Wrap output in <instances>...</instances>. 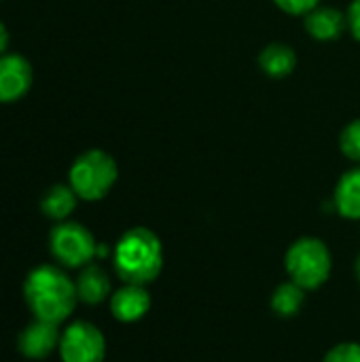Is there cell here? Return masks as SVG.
Wrapping results in <instances>:
<instances>
[{"mask_svg": "<svg viewBox=\"0 0 360 362\" xmlns=\"http://www.w3.org/2000/svg\"><path fill=\"white\" fill-rule=\"evenodd\" d=\"M23 299L38 320L62 325L79 303L76 282L57 265L34 267L23 282Z\"/></svg>", "mask_w": 360, "mask_h": 362, "instance_id": "cell-1", "label": "cell"}, {"mask_svg": "<svg viewBox=\"0 0 360 362\" xmlns=\"http://www.w3.org/2000/svg\"><path fill=\"white\" fill-rule=\"evenodd\" d=\"M112 263L125 284L146 286L157 280L163 267L161 240L146 227H132L119 238L112 250Z\"/></svg>", "mask_w": 360, "mask_h": 362, "instance_id": "cell-2", "label": "cell"}, {"mask_svg": "<svg viewBox=\"0 0 360 362\" xmlns=\"http://www.w3.org/2000/svg\"><path fill=\"white\" fill-rule=\"evenodd\" d=\"M119 178L117 161L110 153L102 148H89L81 153L68 172V185L74 189L79 199L83 202H100L104 199Z\"/></svg>", "mask_w": 360, "mask_h": 362, "instance_id": "cell-3", "label": "cell"}, {"mask_svg": "<svg viewBox=\"0 0 360 362\" xmlns=\"http://www.w3.org/2000/svg\"><path fill=\"white\" fill-rule=\"evenodd\" d=\"M284 267L289 278L306 291L320 288L333 267V257L329 246L318 238H299L291 244L284 257Z\"/></svg>", "mask_w": 360, "mask_h": 362, "instance_id": "cell-4", "label": "cell"}, {"mask_svg": "<svg viewBox=\"0 0 360 362\" xmlns=\"http://www.w3.org/2000/svg\"><path fill=\"white\" fill-rule=\"evenodd\" d=\"M49 248L53 259L70 269L85 267L98 257V242L93 233L76 221L57 223L49 233Z\"/></svg>", "mask_w": 360, "mask_h": 362, "instance_id": "cell-5", "label": "cell"}, {"mask_svg": "<svg viewBox=\"0 0 360 362\" xmlns=\"http://www.w3.org/2000/svg\"><path fill=\"white\" fill-rule=\"evenodd\" d=\"M57 350L62 362H102L106 356V339L95 325L76 320L62 333Z\"/></svg>", "mask_w": 360, "mask_h": 362, "instance_id": "cell-6", "label": "cell"}, {"mask_svg": "<svg viewBox=\"0 0 360 362\" xmlns=\"http://www.w3.org/2000/svg\"><path fill=\"white\" fill-rule=\"evenodd\" d=\"M34 83V70L28 57L19 53L0 55V104H15L28 95Z\"/></svg>", "mask_w": 360, "mask_h": 362, "instance_id": "cell-7", "label": "cell"}, {"mask_svg": "<svg viewBox=\"0 0 360 362\" xmlns=\"http://www.w3.org/2000/svg\"><path fill=\"white\" fill-rule=\"evenodd\" d=\"M57 327H59V325H53V322L34 318V322L28 325V327L19 333V339H17L19 352H21L25 358H32V361L47 358L53 350L59 348L62 333H59Z\"/></svg>", "mask_w": 360, "mask_h": 362, "instance_id": "cell-8", "label": "cell"}, {"mask_svg": "<svg viewBox=\"0 0 360 362\" xmlns=\"http://www.w3.org/2000/svg\"><path fill=\"white\" fill-rule=\"evenodd\" d=\"M151 310V295L142 284H123L110 297V312L119 322H136Z\"/></svg>", "mask_w": 360, "mask_h": 362, "instance_id": "cell-9", "label": "cell"}, {"mask_svg": "<svg viewBox=\"0 0 360 362\" xmlns=\"http://www.w3.org/2000/svg\"><path fill=\"white\" fill-rule=\"evenodd\" d=\"M303 25L308 34L320 42L337 40L348 28V17L335 6H316L308 15H303Z\"/></svg>", "mask_w": 360, "mask_h": 362, "instance_id": "cell-10", "label": "cell"}, {"mask_svg": "<svg viewBox=\"0 0 360 362\" xmlns=\"http://www.w3.org/2000/svg\"><path fill=\"white\" fill-rule=\"evenodd\" d=\"M76 293H79V301H83L87 305L102 303L104 299L110 297V278H108V274L95 263H89V265L81 267V274L76 278Z\"/></svg>", "mask_w": 360, "mask_h": 362, "instance_id": "cell-11", "label": "cell"}, {"mask_svg": "<svg viewBox=\"0 0 360 362\" xmlns=\"http://www.w3.org/2000/svg\"><path fill=\"white\" fill-rule=\"evenodd\" d=\"M335 210L350 221H360V165L348 170L335 185Z\"/></svg>", "mask_w": 360, "mask_h": 362, "instance_id": "cell-12", "label": "cell"}, {"mask_svg": "<svg viewBox=\"0 0 360 362\" xmlns=\"http://www.w3.org/2000/svg\"><path fill=\"white\" fill-rule=\"evenodd\" d=\"M259 68L269 78H284L297 68V53L291 45L272 42L259 53Z\"/></svg>", "mask_w": 360, "mask_h": 362, "instance_id": "cell-13", "label": "cell"}, {"mask_svg": "<svg viewBox=\"0 0 360 362\" xmlns=\"http://www.w3.org/2000/svg\"><path fill=\"white\" fill-rule=\"evenodd\" d=\"M76 202H79V195L74 193L70 185H53L45 191L40 199V212L47 218L62 223V221H68V216L74 212Z\"/></svg>", "mask_w": 360, "mask_h": 362, "instance_id": "cell-14", "label": "cell"}, {"mask_svg": "<svg viewBox=\"0 0 360 362\" xmlns=\"http://www.w3.org/2000/svg\"><path fill=\"white\" fill-rule=\"evenodd\" d=\"M306 303V288H301L299 284H295L293 280L280 284L274 293H272V310L274 314H278L280 318H291L297 316L301 312Z\"/></svg>", "mask_w": 360, "mask_h": 362, "instance_id": "cell-15", "label": "cell"}, {"mask_svg": "<svg viewBox=\"0 0 360 362\" xmlns=\"http://www.w3.org/2000/svg\"><path fill=\"white\" fill-rule=\"evenodd\" d=\"M339 148L342 153L356 161L360 165V117L350 121L344 129H342V136H339Z\"/></svg>", "mask_w": 360, "mask_h": 362, "instance_id": "cell-16", "label": "cell"}, {"mask_svg": "<svg viewBox=\"0 0 360 362\" xmlns=\"http://www.w3.org/2000/svg\"><path fill=\"white\" fill-rule=\"evenodd\" d=\"M325 362H360V344H339L331 348L325 356Z\"/></svg>", "mask_w": 360, "mask_h": 362, "instance_id": "cell-17", "label": "cell"}, {"mask_svg": "<svg viewBox=\"0 0 360 362\" xmlns=\"http://www.w3.org/2000/svg\"><path fill=\"white\" fill-rule=\"evenodd\" d=\"M274 4L289 15H308L320 4V0H274Z\"/></svg>", "mask_w": 360, "mask_h": 362, "instance_id": "cell-18", "label": "cell"}, {"mask_svg": "<svg viewBox=\"0 0 360 362\" xmlns=\"http://www.w3.org/2000/svg\"><path fill=\"white\" fill-rule=\"evenodd\" d=\"M346 17H348V30H350V34L360 42V0H352Z\"/></svg>", "mask_w": 360, "mask_h": 362, "instance_id": "cell-19", "label": "cell"}, {"mask_svg": "<svg viewBox=\"0 0 360 362\" xmlns=\"http://www.w3.org/2000/svg\"><path fill=\"white\" fill-rule=\"evenodd\" d=\"M8 42H11V34H8L6 25L0 21V55H4V53H6V49H8Z\"/></svg>", "mask_w": 360, "mask_h": 362, "instance_id": "cell-20", "label": "cell"}, {"mask_svg": "<svg viewBox=\"0 0 360 362\" xmlns=\"http://www.w3.org/2000/svg\"><path fill=\"white\" fill-rule=\"evenodd\" d=\"M356 278H359V282H360V255H359V259H356Z\"/></svg>", "mask_w": 360, "mask_h": 362, "instance_id": "cell-21", "label": "cell"}]
</instances>
